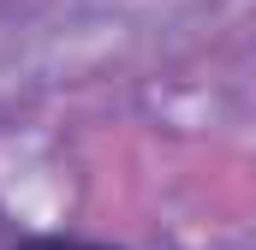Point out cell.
<instances>
[{"instance_id":"6da1fadb","label":"cell","mask_w":256,"mask_h":250,"mask_svg":"<svg viewBox=\"0 0 256 250\" xmlns=\"http://www.w3.org/2000/svg\"><path fill=\"white\" fill-rule=\"evenodd\" d=\"M18 250H108V244H78V238H36V244H18Z\"/></svg>"}]
</instances>
